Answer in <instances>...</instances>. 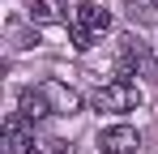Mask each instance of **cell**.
<instances>
[{"label":"cell","mask_w":158,"mask_h":154,"mask_svg":"<svg viewBox=\"0 0 158 154\" xmlns=\"http://www.w3.org/2000/svg\"><path fill=\"white\" fill-rule=\"evenodd\" d=\"M150 73L154 69V56H150V43L145 39H137V34H120V43H115V73L128 77V73Z\"/></svg>","instance_id":"6da1fadb"},{"label":"cell","mask_w":158,"mask_h":154,"mask_svg":"<svg viewBox=\"0 0 158 154\" xmlns=\"http://www.w3.org/2000/svg\"><path fill=\"white\" fill-rule=\"evenodd\" d=\"M94 107L98 111H137L141 107V90L132 81H124V77H115V81H107L94 94Z\"/></svg>","instance_id":"7a4b0ae2"},{"label":"cell","mask_w":158,"mask_h":154,"mask_svg":"<svg viewBox=\"0 0 158 154\" xmlns=\"http://www.w3.org/2000/svg\"><path fill=\"white\" fill-rule=\"evenodd\" d=\"M34 133H30V120L22 111L4 116V154H34Z\"/></svg>","instance_id":"3957f363"},{"label":"cell","mask_w":158,"mask_h":154,"mask_svg":"<svg viewBox=\"0 0 158 154\" xmlns=\"http://www.w3.org/2000/svg\"><path fill=\"white\" fill-rule=\"evenodd\" d=\"M137 146H141V133L132 124H111L98 133V150L103 154H137Z\"/></svg>","instance_id":"277c9868"},{"label":"cell","mask_w":158,"mask_h":154,"mask_svg":"<svg viewBox=\"0 0 158 154\" xmlns=\"http://www.w3.org/2000/svg\"><path fill=\"white\" fill-rule=\"evenodd\" d=\"M39 90H43V99L52 107V116H77L81 111V94L69 90L64 81H39Z\"/></svg>","instance_id":"5b68a950"},{"label":"cell","mask_w":158,"mask_h":154,"mask_svg":"<svg viewBox=\"0 0 158 154\" xmlns=\"http://www.w3.org/2000/svg\"><path fill=\"white\" fill-rule=\"evenodd\" d=\"M77 26H85L90 34H107L111 30V13L94 0H77Z\"/></svg>","instance_id":"8992f818"},{"label":"cell","mask_w":158,"mask_h":154,"mask_svg":"<svg viewBox=\"0 0 158 154\" xmlns=\"http://www.w3.org/2000/svg\"><path fill=\"white\" fill-rule=\"evenodd\" d=\"M17 111L26 116L30 124H34V120H43V116H52V107H47V99H43V90H39V86L22 90V99H17Z\"/></svg>","instance_id":"52a82bcc"},{"label":"cell","mask_w":158,"mask_h":154,"mask_svg":"<svg viewBox=\"0 0 158 154\" xmlns=\"http://www.w3.org/2000/svg\"><path fill=\"white\" fill-rule=\"evenodd\" d=\"M30 22H39V26H47V22H69L64 0H34V4H30Z\"/></svg>","instance_id":"ba28073f"},{"label":"cell","mask_w":158,"mask_h":154,"mask_svg":"<svg viewBox=\"0 0 158 154\" xmlns=\"http://www.w3.org/2000/svg\"><path fill=\"white\" fill-rule=\"evenodd\" d=\"M69 34H73V47H77V51H90V47H94V43H90L94 34H90L85 26H77V22H73V30H69Z\"/></svg>","instance_id":"9c48e42d"},{"label":"cell","mask_w":158,"mask_h":154,"mask_svg":"<svg viewBox=\"0 0 158 154\" xmlns=\"http://www.w3.org/2000/svg\"><path fill=\"white\" fill-rule=\"evenodd\" d=\"M43 150L47 154H64V141H43Z\"/></svg>","instance_id":"30bf717a"},{"label":"cell","mask_w":158,"mask_h":154,"mask_svg":"<svg viewBox=\"0 0 158 154\" xmlns=\"http://www.w3.org/2000/svg\"><path fill=\"white\" fill-rule=\"evenodd\" d=\"M150 9H154V13H158V0H150Z\"/></svg>","instance_id":"8fae6325"},{"label":"cell","mask_w":158,"mask_h":154,"mask_svg":"<svg viewBox=\"0 0 158 154\" xmlns=\"http://www.w3.org/2000/svg\"><path fill=\"white\" fill-rule=\"evenodd\" d=\"M34 154H47V150H34Z\"/></svg>","instance_id":"7c38bea8"}]
</instances>
